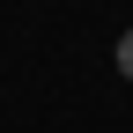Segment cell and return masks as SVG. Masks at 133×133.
I'll return each mask as SVG.
<instances>
[{
	"mask_svg": "<svg viewBox=\"0 0 133 133\" xmlns=\"http://www.w3.org/2000/svg\"><path fill=\"white\" fill-rule=\"evenodd\" d=\"M111 59H118V74L133 81V30H126V37H118V52H111Z\"/></svg>",
	"mask_w": 133,
	"mask_h": 133,
	"instance_id": "obj_1",
	"label": "cell"
}]
</instances>
